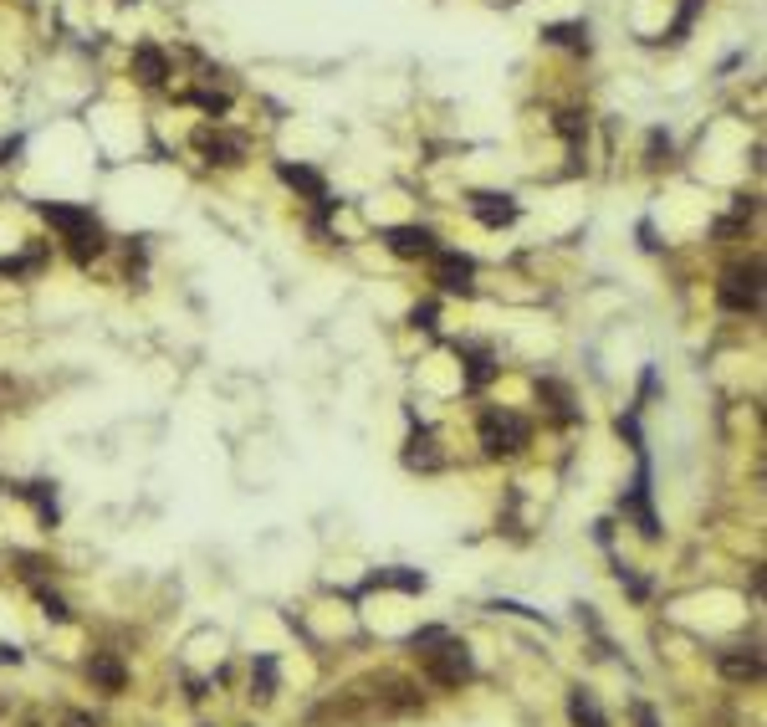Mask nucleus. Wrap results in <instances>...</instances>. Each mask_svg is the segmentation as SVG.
<instances>
[{"label": "nucleus", "mask_w": 767, "mask_h": 727, "mask_svg": "<svg viewBox=\"0 0 767 727\" xmlns=\"http://www.w3.org/2000/svg\"><path fill=\"white\" fill-rule=\"evenodd\" d=\"M476 431H481V451L486 456H517L532 441V425L517 410H486Z\"/></svg>", "instance_id": "nucleus-1"}, {"label": "nucleus", "mask_w": 767, "mask_h": 727, "mask_svg": "<svg viewBox=\"0 0 767 727\" xmlns=\"http://www.w3.org/2000/svg\"><path fill=\"white\" fill-rule=\"evenodd\" d=\"M716 297H721V308H727V313H757L762 308V262L727 267V272H721Z\"/></svg>", "instance_id": "nucleus-2"}, {"label": "nucleus", "mask_w": 767, "mask_h": 727, "mask_svg": "<svg viewBox=\"0 0 767 727\" xmlns=\"http://www.w3.org/2000/svg\"><path fill=\"white\" fill-rule=\"evenodd\" d=\"M425 671H430V681H435V687H466V681H471V651L466 646H456V640H440V646H430L425 651Z\"/></svg>", "instance_id": "nucleus-3"}, {"label": "nucleus", "mask_w": 767, "mask_h": 727, "mask_svg": "<svg viewBox=\"0 0 767 727\" xmlns=\"http://www.w3.org/2000/svg\"><path fill=\"white\" fill-rule=\"evenodd\" d=\"M435 282L456 297H471L476 292V262L461 251H435Z\"/></svg>", "instance_id": "nucleus-4"}, {"label": "nucleus", "mask_w": 767, "mask_h": 727, "mask_svg": "<svg viewBox=\"0 0 767 727\" xmlns=\"http://www.w3.org/2000/svg\"><path fill=\"white\" fill-rule=\"evenodd\" d=\"M471 210H476L481 226H512V221L522 216V205H517L507 190H476V195H471Z\"/></svg>", "instance_id": "nucleus-5"}, {"label": "nucleus", "mask_w": 767, "mask_h": 727, "mask_svg": "<svg viewBox=\"0 0 767 727\" xmlns=\"http://www.w3.org/2000/svg\"><path fill=\"white\" fill-rule=\"evenodd\" d=\"M384 241H389L394 256H435L440 251V236L430 226H389Z\"/></svg>", "instance_id": "nucleus-6"}, {"label": "nucleus", "mask_w": 767, "mask_h": 727, "mask_svg": "<svg viewBox=\"0 0 767 727\" xmlns=\"http://www.w3.org/2000/svg\"><path fill=\"white\" fill-rule=\"evenodd\" d=\"M41 221L57 226L67 241H77V236H87V231H98L93 210H77V205H41Z\"/></svg>", "instance_id": "nucleus-7"}, {"label": "nucleus", "mask_w": 767, "mask_h": 727, "mask_svg": "<svg viewBox=\"0 0 767 727\" xmlns=\"http://www.w3.org/2000/svg\"><path fill=\"white\" fill-rule=\"evenodd\" d=\"M195 149L210 159V164H241L246 159V144L236 134H215V128H200L195 134Z\"/></svg>", "instance_id": "nucleus-8"}, {"label": "nucleus", "mask_w": 767, "mask_h": 727, "mask_svg": "<svg viewBox=\"0 0 767 727\" xmlns=\"http://www.w3.org/2000/svg\"><path fill=\"white\" fill-rule=\"evenodd\" d=\"M716 671L727 676V681H762V656L757 651H721V661H716Z\"/></svg>", "instance_id": "nucleus-9"}, {"label": "nucleus", "mask_w": 767, "mask_h": 727, "mask_svg": "<svg viewBox=\"0 0 767 727\" xmlns=\"http://www.w3.org/2000/svg\"><path fill=\"white\" fill-rule=\"evenodd\" d=\"M133 77H139L144 88H164L169 82V57L159 47H139L133 52Z\"/></svg>", "instance_id": "nucleus-10"}, {"label": "nucleus", "mask_w": 767, "mask_h": 727, "mask_svg": "<svg viewBox=\"0 0 767 727\" xmlns=\"http://www.w3.org/2000/svg\"><path fill=\"white\" fill-rule=\"evenodd\" d=\"M277 175L292 185V190H302L307 200H318V205H328V185H323V175L318 169H307V164H282Z\"/></svg>", "instance_id": "nucleus-11"}, {"label": "nucleus", "mask_w": 767, "mask_h": 727, "mask_svg": "<svg viewBox=\"0 0 767 727\" xmlns=\"http://www.w3.org/2000/svg\"><path fill=\"white\" fill-rule=\"evenodd\" d=\"M568 717H573V727H609L604 707L594 702V692H583V687L568 692Z\"/></svg>", "instance_id": "nucleus-12"}, {"label": "nucleus", "mask_w": 767, "mask_h": 727, "mask_svg": "<svg viewBox=\"0 0 767 727\" xmlns=\"http://www.w3.org/2000/svg\"><path fill=\"white\" fill-rule=\"evenodd\" d=\"M87 676H93L103 692H123L128 687V671L118 666V656H93V661H87Z\"/></svg>", "instance_id": "nucleus-13"}, {"label": "nucleus", "mask_w": 767, "mask_h": 727, "mask_svg": "<svg viewBox=\"0 0 767 727\" xmlns=\"http://www.w3.org/2000/svg\"><path fill=\"white\" fill-rule=\"evenodd\" d=\"M553 47H568V52H589V26L583 21H563V26H548L543 31Z\"/></svg>", "instance_id": "nucleus-14"}, {"label": "nucleus", "mask_w": 767, "mask_h": 727, "mask_svg": "<svg viewBox=\"0 0 767 727\" xmlns=\"http://www.w3.org/2000/svg\"><path fill=\"white\" fill-rule=\"evenodd\" d=\"M404 461H410V466H420V472H435V466H440V451H435V436H430V431L410 436V451H404Z\"/></svg>", "instance_id": "nucleus-15"}, {"label": "nucleus", "mask_w": 767, "mask_h": 727, "mask_svg": "<svg viewBox=\"0 0 767 727\" xmlns=\"http://www.w3.org/2000/svg\"><path fill=\"white\" fill-rule=\"evenodd\" d=\"M272 692H277V661L261 656V661L251 666V697H256V702H272Z\"/></svg>", "instance_id": "nucleus-16"}, {"label": "nucleus", "mask_w": 767, "mask_h": 727, "mask_svg": "<svg viewBox=\"0 0 767 727\" xmlns=\"http://www.w3.org/2000/svg\"><path fill=\"white\" fill-rule=\"evenodd\" d=\"M41 262H47V251L31 246L26 256H0V272H6V277H21V272H31V267H41Z\"/></svg>", "instance_id": "nucleus-17"}, {"label": "nucleus", "mask_w": 767, "mask_h": 727, "mask_svg": "<svg viewBox=\"0 0 767 727\" xmlns=\"http://www.w3.org/2000/svg\"><path fill=\"white\" fill-rule=\"evenodd\" d=\"M36 600H41V615H47V620H57V625H67V620H72V610L57 600L52 589H36Z\"/></svg>", "instance_id": "nucleus-18"}, {"label": "nucleus", "mask_w": 767, "mask_h": 727, "mask_svg": "<svg viewBox=\"0 0 767 727\" xmlns=\"http://www.w3.org/2000/svg\"><path fill=\"white\" fill-rule=\"evenodd\" d=\"M440 640H445V630H435V625H430V630H420V635H410V646H415V656H425L430 646H440Z\"/></svg>", "instance_id": "nucleus-19"}, {"label": "nucleus", "mask_w": 767, "mask_h": 727, "mask_svg": "<svg viewBox=\"0 0 767 727\" xmlns=\"http://www.w3.org/2000/svg\"><path fill=\"white\" fill-rule=\"evenodd\" d=\"M195 103L205 113H225V108H231V98H225V93H195Z\"/></svg>", "instance_id": "nucleus-20"}, {"label": "nucleus", "mask_w": 767, "mask_h": 727, "mask_svg": "<svg viewBox=\"0 0 767 727\" xmlns=\"http://www.w3.org/2000/svg\"><path fill=\"white\" fill-rule=\"evenodd\" d=\"M491 379V359L486 354H471V390H476V384H486Z\"/></svg>", "instance_id": "nucleus-21"}, {"label": "nucleus", "mask_w": 767, "mask_h": 727, "mask_svg": "<svg viewBox=\"0 0 767 727\" xmlns=\"http://www.w3.org/2000/svg\"><path fill=\"white\" fill-rule=\"evenodd\" d=\"M62 727H98V722L87 717V712H67V717H62Z\"/></svg>", "instance_id": "nucleus-22"}, {"label": "nucleus", "mask_w": 767, "mask_h": 727, "mask_svg": "<svg viewBox=\"0 0 767 727\" xmlns=\"http://www.w3.org/2000/svg\"><path fill=\"white\" fill-rule=\"evenodd\" d=\"M635 722H640V727H660V722H655V712H650L645 702H635Z\"/></svg>", "instance_id": "nucleus-23"}, {"label": "nucleus", "mask_w": 767, "mask_h": 727, "mask_svg": "<svg viewBox=\"0 0 767 727\" xmlns=\"http://www.w3.org/2000/svg\"><path fill=\"white\" fill-rule=\"evenodd\" d=\"M415 323H420V328H435V308H430V303H425V308H415Z\"/></svg>", "instance_id": "nucleus-24"}]
</instances>
